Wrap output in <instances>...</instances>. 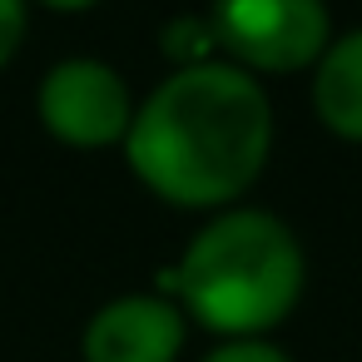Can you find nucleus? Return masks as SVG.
I'll use <instances>...</instances> for the list:
<instances>
[{"label":"nucleus","instance_id":"f03ea898","mask_svg":"<svg viewBox=\"0 0 362 362\" xmlns=\"http://www.w3.org/2000/svg\"><path fill=\"white\" fill-rule=\"evenodd\" d=\"M184 308L228 337H253L283 322L303 293V248L293 228L263 209H228L159 278Z\"/></svg>","mask_w":362,"mask_h":362},{"label":"nucleus","instance_id":"f257e3e1","mask_svg":"<svg viewBox=\"0 0 362 362\" xmlns=\"http://www.w3.org/2000/svg\"><path fill=\"white\" fill-rule=\"evenodd\" d=\"M273 144V105L238 65H189L169 75L124 134L129 169L179 209H218L238 199Z\"/></svg>","mask_w":362,"mask_h":362},{"label":"nucleus","instance_id":"20e7f679","mask_svg":"<svg viewBox=\"0 0 362 362\" xmlns=\"http://www.w3.org/2000/svg\"><path fill=\"white\" fill-rule=\"evenodd\" d=\"M35 110H40V124H45L55 139L75 144V149L119 144V139L129 134V124H134L129 85L119 80L115 65L90 60V55L60 60V65L40 80Z\"/></svg>","mask_w":362,"mask_h":362},{"label":"nucleus","instance_id":"0eeeda50","mask_svg":"<svg viewBox=\"0 0 362 362\" xmlns=\"http://www.w3.org/2000/svg\"><path fill=\"white\" fill-rule=\"evenodd\" d=\"M214 45H218V40H214L209 21H199V16H179V21H169V30H164V55L179 60V70L209 65V50H214Z\"/></svg>","mask_w":362,"mask_h":362},{"label":"nucleus","instance_id":"6e6552de","mask_svg":"<svg viewBox=\"0 0 362 362\" xmlns=\"http://www.w3.org/2000/svg\"><path fill=\"white\" fill-rule=\"evenodd\" d=\"M204 362H288L278 347H268V342H258V337H233V342H223V347H214Z\"/></svg>","mask_w":362,"mask_h":362},{"label":"nucleus","instance_id":"7ed1b4c3","mask_svg":"<svg viewBox=\"0 0 362 362\" xmlns=\"http://www.w3.org/2000/svg\"><path fill=\"white\" fill-rule=\"evenodd\" d=\"M209 30L238 70L288 75L322 60L332 45V21L322 0H214Z\"/></svg>","mask_w":362,"mask_h":362},{"label":"nucleus","instance_id":"9d476101","mask_svg":"<svg viewBox=\"0 0 362 362\" xmlns=\"http://www.w3.org/2000/svg\"><path fill=\"white\" fill-rule=\"evenodd\" d=\"M40 6H50V11H90L95 0H40Z\"/></svg>","mask_w":362,"mask_h":362},{"label":"nucleus","instance_id":"1a4fd4ad","mask_svg":"<svg viewBox=\"0 0 362 362\" xmlns=\"http://www.w3.org/2000/svg\"><path fill=\"white\" fill-rule=\"evenodd\" d=\"M25 35V0H0V65L21 50Z\"/></svg>","mask_w":362,"mask_h":362},{"label":"nucleus","instance_id":"39448f33","mask_svg":"<svg viewBox=\"0 0 362 362\" xmlns=\"http://www.w3.org/2000/svg\"><path fill=\"white\" fill-rule=\"evenodd\" d=\"M179 347H184V313L154 293L105 303L80 342L85 362H174Z\"/></svg>","mask_w":362,"mask_h":362},{"label":"nucleus","instance_id":"423d86ee","mask_svg":"<svg viewBox=\"0 0 362 362\" xmlns=\"http://www.w3.org/2000/svg\"><path fill=\"white\" fill-rule=\"evenodd\" d=\"M313 110L332 134L362 144V30H347L322 50L313 75Z\"/></svg>","mask_w":362,"mask_h":362}]
</instances>
